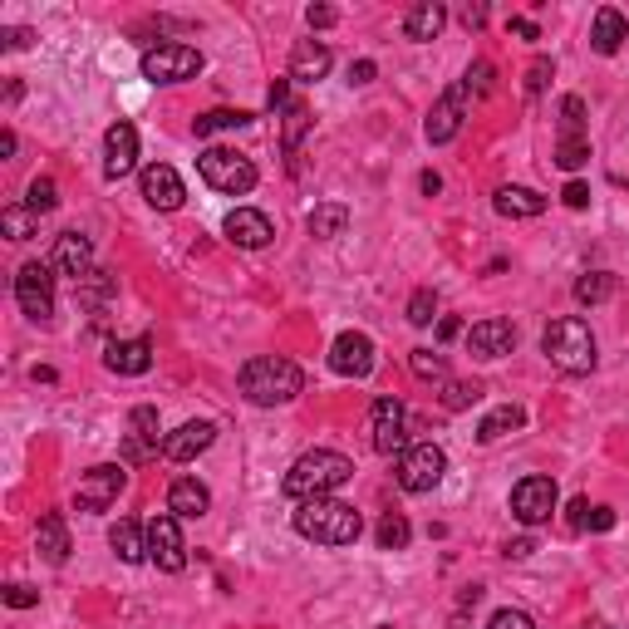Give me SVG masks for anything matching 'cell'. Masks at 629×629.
I'll return each mask as SVG.
<instances>
[{"instance_id":"cell-1","label":"cell","mask_w":629,"mask_h":629,"mask_svg":"<svg viewBox=\"0 0 629 629\" xmlns=\"http://www.w3.org/2000/svg\"><path fill=\"white\" fill-rule=\"evenodd\" d=\"M290 521L315 546H354L364 536V516L354 512L349 502H340V497H310V502L295 507Z\"/></svg>"},{"instance_id":"cell-2","label":"cell","mask_w":629,"mask_h":629,"mask_svg":"<svg viewBox=\"0 0 629 629\" xmlns=\"http://www.w3.org/2000/svg\"><path fill=\"white\" fill-rule=\"evenodd\" d=\"M349 477H354V462L344 458V453H335V448H315V453H300V458L290 462L281 492L295 497V502H310V497L340 492Z\"/></svg>"},{"instance_id":"cell-3","label":"cell","mask_w":629,"mask_h":629,"mask_svg":"<svg viewBox=\"0 0 629 629\" xmlns=\"http://www.w3.org/2000/svg\"><path fill=\"white\" fill-rule=\"evenodd\" d=\"M300 389H305L300 364H290L281 354H261V359H246V364H241V394H246V403H256V408H281V403H290Z\"/></svg>"},{"instance_id":"cell-4","label":"cell","mask_w":629,"mask_h":629,"mask_svg":"<svg viewBox=\"0 0 629 629\" xmlns=\"http://www.w3.org/2000/svg\"><path fill=\"white\" fill-rule=\"evenodd\" d=\"M541 349H546V359L561 369V374H590L595 369V335H590V325L585 320H551L546 325V335H541Z\"/></svg>"},{"instance_id":"cell-5","label":"cell","mask_w":629,"mask_h":629,"mask_svg":"<svg viewBox=\"0 0 629 629\" xmlns=\"http://www.w3.org/2000/svg\"><path fill=\"white\" fill-rule=\"evenodd\" d=\"M197 172H202L207 187H217L227 197H246L256 187V163L246 153H236V148H207L197 158Z\"/></svg>"},{"instance_id":"cell-6","label":"cell","mask_w":629,"mask_h":629,"mask_svg":"<svg viewBox=\"0 0 629 629\" xmlns=\"http://www.w3.org/2000/svg\"><path fill=\"white\" fill-rule=\"evenodd\" d=\"M123 487H128V467H123V462H99V467H89V472L79 477L74 507H79V512H109Z\"/></svg>"},{"instance_id":"cell-7","label":"cell","mask_w":629,"mask_h":629,"mask_svg":"<svg viewBox=\"0 0 629 629\" xmlns=\"http://www.w3.org/2000/svg\"><path fill=\"white\" fill-rule=\"evenodd\" d=\"M448 472V453L438 443H413L399 453V487L403 492H433Z\"/></svg>"},{"instance_id":"cell-8","label":"cell","mask_w":629,"mask_h":629,"mask_svg":"<svg viewBox=\"0 0 629 629\" xmlns=\"http://www.w3.org/2000/svg\"><path fill=\"white\" fill-rule=\"evenodd\" d=\"M202 64L207 59L192 45H153L143 55V79H153V84H182V79H197Z\"/></svg>"},{"instance_id":"cell-9","label":"cell","mask_w":629,"mask_h":629,"mask_svg":"<svg viewBox=\"0 0 629 629\" xmlns=\"http://www.w3.org/2000/svg\"><path fill=\"white\" fill-rule=\"evenodd\" d=\"M15 300H20V310H25L30 320H40V325L55 315V276H50L45 261H25V266L15 271Z\"/></svg>"},{"instance_id":"cell-10","label":"cell","mask_w":629,"mask_h":629,"mask_svg":"<svg viewBox=\"0 0 629 629\" xmlns=\"http://www.w3.org/2000/svg\"><path fill=\"white\" fill-rule=\"evenodd\" d=\"M556 502H561V492H556L551 477H521V482L512 487V516L521 521V526H541V521H551Z\"/></svg>"},{"instance_id":"cell-11","label":"cell","mask_w":629,"mask_h":629,"mask_svg":"<svg viewBox=\"0 0 629 629\" xmlns=\"http://www.w3.org/2000/svg\"><path fill=\"white\" fill-rule=\"evenodd\" d=\"M148 561L158 566V571L177 575L187 566V541H182V526H177V516L163 512L148 521Z\"/></svg>"},{"instance_id":"cell-12","label":"cell","mask_w":629,"mask_h":629,"mask_svg":"<svg viewBox=\"0 0 629 629\" xmlns=\"http://www.w3.org/2000/svg\"><path fill=\"white\" fill-rule=\"evenodd\" d=\"M369 433H374V453L394 458L408 448V413L399 399H374L369 408Z\"/></svg>"},{"instance_id":"cell-13","label":"cell","mask_w":629,"mask_h":629,"mask_svg":"<svg viewBox=\"0 0 629 629\" xmlns=\"http://www.w3.org/2000/svg\"><path fill=\"white\" fill-rule=\"evenodd\" d=\"M330 369L344 379H369L374 374V340L364 330H344L340 340L330 344Z\"/></svg>"},{"instance_id":"cell-14","label":"cell","mask_w":629,"mask_h":629,"mask_svg":"<svg viewBox=\"0 0 629 629\" xmlns=\"http://www.w3.org/2000/svg\"><path fill=\"white\" fill-rule=\"evenodd\" d=\"M467 104H472V94H467L462 84H453V89L433 104L428 123H423L428 143H453V138H458V128H462V118H467Z\"/></svg>"},{"instance_id":"cell-15","label":"cell","mask_w":629,"mask_h":629,"mask_svg":"<svg viewBox=\"0 0 629 629\" xmlns=\"http://www.w3.org/2000/svg\"><path fill=\"white\" fill-rule=\"evenodd\" d=\"M138 187H143V202L158 207V212H177L187 202V187H182V177L168 163H148L143 177H138Z\"/></svg>"},{"instance_id":"cell-16","label":"cell","mask_w":629,"mask_h":629,"mask_svg":"<svg viewBox=\"0 0 629 629\" xmlns=\"http://www.w3.org/2000/svg\"><path fill=\"white\" fill-rule=\"evenodd\" d=\"M222 231H227L231 246H241V251H261V246H271V236H276L271 217L256 212V207H236V212H227Z\"/></svg>"},{"instance_id":"cell-17","label":"cell","mask_w":629,"mask_h":629,"mask_svg":"<svg viewBox=\"0 0 629 629\" xmlns=\"http://www.w3.org/2000/svg\"><path fill=\"white\" fill-rule=\"evenodd\" d=\"M133 168H138V128L133 123H114L104 133V177L123 182Z\"/></svg>"},{"instance_id":"cell-18","label":"cell","mask_w":629,"mask_h":629,"mask_svg":"<svg viewBox=\"0 0 629 629\" xmlns=\"http://www.w3.org/2000/svg\"><path fill=\"white\" fill-rule=\"evenodd\" d=\"M212 443H217V423L197 418V423H182L177 433L163 438V458H168V462H192L197 453H207Z\"/></svg>"},{"instance_id":"cell-19","label":"cell","mask_w":629,"mask_h":629,"mask_svg":"<svg viewBox=\"0 0 629 629\" xmlns=\"http://www.w3.org/2000/svg\"><path fill=\"white\" fill-rule=\"evenodd\" d=\"M467 349L477 354V359H502V354H512L516 349V330L512 320H477L472 330H467Z\"/></svg>"},{"instance_id":"cell-20","label":"cell","mask_w":629,"mask_h":629,"mask_svg":"<svg viewBox=\"0 0 629 629\" xmlns=\"http://www.w3.org/2000/svg\"><path fill=\"white\" fill-rule=\"evenodd\" d=\"M55 271L74 276V281H84V276L94 271V246H89L84 231H64L55 241Z\"/></svg>"},{"instance_id":"cell-21","label":"cell","mask_w":629,"mask_h":629,"mask_svg":"<svg viewBox=\"0 0 629 629\" xmlns=\"http://www.w3.org/2000/svg\"><path fill=\"white\" fill-rule=\"evenodd\" d=\"M207 507H212V492L197 477H177L168 487V512L177 521H197V516H207Z\"/></svg>"},{"instance_id":"cell-22","label":"cell","mask_w":629,"mask_h":629,"mask_svg":"<svg viewBox=\"0 0 629 629\" xmlns=\"http://www.w3.org/2000/svg\"><path fill=\"white\" fill-rule=\"evenodd\" d=\"M158 408H148V403H138L133 413H128V458H148V453H158Z\"/></svg>"},{"instance_id":"cell-23","label":"cell","mask_w":629,"mask_h":629,"mask_svg":"<svg viewBox=\"0 0 629 629\" xmlns=\"http://www.w3.org/2000/svg\"><path fill=\"white\" fill-rule=\"evenodd\" d=\"M325 74H330V50L320 40H295V50H290V79L295 84H315Z\"/></svg>"},{"instance_id":"cell-24","label":"cell","mask_w":629,"mask_h":629,"mask_svg":"<svg viewBox=\"0 0 629 629\" xmlns=\"http://www.w3.org/2000/svg\"><path fill=\"white\" fill-rule=\"evenodd\" d=\"M104 364H109L114 374L138 379V374H148V369H153V344H148V340H114V344H109V354H104Z\"/></svg>"},{"instance_id":"cell-25","label":"cell","mask_w":629,"mask_h":629,"mask_svg":"<svg viewBox=\"0 0 629 629\" xmlns=\"http://www.w3.org/2000/svg\"><path fill=\"white\" fill-rule=\"evenodd\" d=\"M443 25H448V10H443L438 0H418V5L403 15V35H408V40H418V45L438 40V35H443Z\"/></svg>"},{"instance_id":"cell-26","label":"cell","mask_w":629,"mask_h":629,"mask_svg":"<svg viewBox=\"0 0 629 629\" xmlns=\"http://www.w3.org/2000/svg\"><path fill=\"white\" fill-rule=\"evenodd\" d=\"M625 40H629V20L615 10V5H600V10H595V30H590L595 55H615Z\"/></svg>"},{"instance_id":"cell-27","label":"cell","mask_w":629,"mask_h":629,"mask_svg":"<svg viewBox=\"0 0 629 629\" xmlns=\"http://www.w3.org/2000/svg\"><path fill=\"white\" fill-rule=\"evenodd\" d=\"M40 556L50 561V566H64L69 561V526H64V516L59 512H45L40 516Z\"/></svg>"},{"instance_id":"cell-28","label":"cell","mask_w":629,"mask_h":629,"mask_svg":"<svg viewBox=\"0 0 629 629\" xmlns=\"http://www.w3.org/2000/svg\"><path fill=\"white\" fill-rule=\"evenodd\" d=\"M109 546L118 551V561H128V566H138V561H148V531L138 526V521H118L114 531H109Z\"/></svg>"},{"instance_id":"cell-29","label":"cell","mask_w":629,"mask_h":629,"mask_svg":"<svg viewBox=\"0 0 629 629\" xmlns=\"http://www.w3.org/2000/svg\"><path fill=\"white\" fill-rule=\"evenodd\" d=\"M497 212L512 217V222H521V217H541V212H546V197L531 192V187H502V192H497Z\"/></svg>"},{"instance_id":"cell-30","label":"cell","mask_w":629,"mask_h":629,"mask_svg":"<svg viewBox=\"0 0 629 629\" xmlns=\"http://www.w3.org/2000/svg\"><path fill=\"white\" fill-rule=\"evenodd\" d=\"M305 227H310L315 241H335V236H344V227H349V207H344V202H320Z\"/></svg>"},{"instance_id":"cell-31","label":"cell","mask_w":629,"mask_h":629,"mask_svg":"<svg viewBox=\"0 0 629 629\" xmlns=\"http://www.w3.org/2000/svg\"><path fill=\"white\" fill-rule=\"evenodd\" d=\"M74 295H79L84 310H104V305L118 295V281L109 276V271H89L84 281H74Z\"/></svg>"},{"instance_id":"cell-32","label":"cell","mask_w":629,"mask_h":629,"mask_svg":"<svg viewBox=\"0 0 629 629\" xmlns=\"http://www.w3.org/2000/svg\"><path fill=\"white\" fill-rule=\"evenodd\" d=\"M521 423H526V413H521L516 403H502V408H492V413H487V418L477 423V438H482V443H497V438L516 433Z\"/></svg>"},{"instance_id":"cell-33","label":"cell","mask_w":629,"mask_h":629,"mask_svg":"<svg viewBox=\"0 0 629 629\" xmlns=\"http://www.w3.org/2000/svg\"><path fill=\"white\" fill-rule=\"evenodd\" d=\"M615 286H620V281H615L610 271H585V276L575 281V300H580V305H605V300L615 295Z\"/></svg>"},{"instance_id":"cell-34","label":"cell","mask_w":629,"mask_h":629,"mask_svg":"<svg viewBox=\"0 0 629 629\" xmlns=\"http://www.w3.org/2000/svg\"><path fill=\"white\" fill-rule=\"evenodd\" d=\"M408 536H413V526H408V516H403V512H384V521L374 526L379 551H403V546H408Z\"/></svg>"},{"instance_id":"cell-35","label":"cell","mask_w":629,"mask_h":629,"mask_svg":"<svg viewBox=\"0 0 629 629\" xmlns=\"http://www.w3.org/2000/svg\"><path fill=\"white\" fill-rule=\"evenodd\" d=\"M246 123H251V114H241V109H212L192 128H197V138H212V133H231V128H246Z\"/></svg>"},{"instance_id":"cell-36","label":"cell","mask_w":629,"mask_h":629,"mask_svg":"<svg viewBox=\"0 0 629 629\" xmlns=\"http://www.w3.org/2000/svg\"><path fill=\"white\" fill-rule=\"evenodd\" d=\"M35 222H40V217H35L25 202H10V207L0 212V227H5L10 241H30V236H35Z\"/></svg>"},{"instance_id":"cell-37","label":"cell","mask_w":629,"mask_h":629,"mask_svg":"<svg viewBox=\"0 0 629 629\" xmlns=\"http://www.w3.org/2000/svg\"><path fill=\"white\" fill-rule=\"evenodd\" d=\"M25 207L35 212V217H50L59 207V187H55V177H35L30 182V192H25Z\"/></svg>"},{"instance_id":"cell-38","label":"cell","mask_w":629,"mask_h":629,"mask_svg":"<svg viewBox=\"0 0 629 629\" xmlns=\"http://www.w3.org/2000/svg\"><path fill=\"white\" fill-rule=\"evenodd\" d=\"M561 138H585V99L580 94L561 99Z\"/></svg>"},{"instance_id":"cell-39","label":"cell","mask_w":629,"mask_h":629,"mask_svg":"<svg viewBox=\"0 0 629 629\" xmlns=\"http://www.w3.org/2000/svg\"><path fill=\"white\" fill-rule=\"evenodd\" d=\"M556 163L566 172H580L590 163V138H561V143H556Z\"/></svg>"},{"instance_id":"cell-40","label":"cell","mask_w":629,"mask_h":629,"mask_svg":"<svg viewBox=\"0 0 629 629\" xmlns=\"http://www.w3.org/2000/svg\"><path fill=\"white\" fill-rule=\"evenodd\" d=\"M305 128H310V109H305V104H290V109H286V153H290V158L300 153Z\"/></svg>"},{"instance_id":"cell-41","label":"cell","mask_w":629,"mask_h":629,"mask_svg":"<svg viewBox=\"0 0 629 629\" xmlns=\"http://www.w3.org/2000/svg\"><path fill=\"white\" fill-rule=\"evenodd\" d=\"M492 74H497V69H492L487 59H477V64L462 74V89H467L472 99H487V94H492Z\"/></svg>"},{"instance_id":"cell-42","label":"cell","mask_w":629,"mask_h":629,"mask_svg":"<svg viewBox=\"0 0 629 629\" xmlns=\"http://www.w3.org/2000/svg\"><path fill=\"white\" fill-rule=\"evenodd\" d=\"M408 364H413V374H418V379H448V359H443V354H433V349H413V359H408Z\"/></svg>"},{"instance_id":"cell-43","label":"cell","mask_w":629,"mask_h":629,"mask_svg":"<svg viewBox=\"0 0 629 629\" xmlns=\"http://www.w3.org/2000/svg\"><path fill=\"white\" fill-rule=\"evenodd\" d=\"M477 399H482V384H467V379H453V384L443 389V403H448L453 413H462V408H472Z\"/></svg>"},{"instance_id":"cell-44","label":"cell","mask_w":629,"mask_h":629,"mask_svg":"<svg viewBox=\"0 0 629 629\" xmlns=\"http://www.w3.org/2000/svg\"><path fill=\"white\" fill-rule=\"evenodd\" d=\"M433 315H438V295H433V290H413L408 320H413V325H433Z\"/></svg>"},{"instance_id":"cell-45","label":"cell","mask_w":629,"mask_h":629,"mask_svg":"<svg viewBox=\"0 0 629 629\" xmlns=\"http://www.w3.org/2000/svg\"><path fill=\"white\" fill-rule=\"evenodd\" d=\"M551 69H556L551 59H531V69H526V94H531V99H536V94L546 89V79H551Z\"/></svg>"},{"instance_id":"cell-46","label":"cell","mask_w":629,"mask_h":629,"mask_svg":"<svg viewBox=\"0 0 629 629\" xmlns=\"http://www.w3.org/2000/svg\"><path fill=\"white\" fill-rule=\"evenodd\" d=\"M487 629H536V620H531L526 610H497Z\"/></svg>"},{"instance_id":"cell-47","label":"cell","mask_w":629,"mask_h":629,"mask_svg":"<svg viewBox=\"0 0 629 629\" xmlns=\"http://www.w3.org/2000/svg\"><path fill=\"white\" fill-rule=\"evenodd\" d=\"M5 605H10V610H30V605H40V590H30V585H5Z\"/></svg>"},{"instance_id":"cell-48","label":"cell","mask_w":629,"mask_h":629,"mask_svg":"<svg viewBox=\"0 0 629 629\" xmlns=\"http://www.w3.org/2000/svg\"><path fill=\"white\" fill-rule=\"evenodd\" d=\"M305 20H310V30H330V25L340 20V10H335V5H310Z\"/></svg>"},{"instance_id":"cell-49","label":"cell","mask_w":629,"mask_h":629,"mask_svg":"<svg viewBox=\"0 0 629 629\" xmlns=\"http://www.w3.org/2000/svg\"><path fill=\"white\" fill-rule=\"evenodd\" d=\"M561 202H566L571 212H585V207H590V187H585V182H566V192H561Z\"/></svg>"},{"instance_id":"cell-50","label":"cell","mask_w":629,"mask_h":629,"mask_svg":"<svg viewBox=\"0 0 629 629\" xmlns=\"http://www.w3.org/2000/svg\"><path fill=\"white\" fill-rule=\"evenodd\" d=\"M379 74V64L374 59H359V64H349V84H369Z\"/></svg>"},{"instance_id":"cell-51","label":"cell","mask_w":629,"mask_h":629,"mask_svg":"<svg viewBox=\"0 0 629 629\" xmlns=\"http://www.w3.org/2000/svg\"><path fill=\"white\" fill-rule=\"evenodd\" d=\"M615 526V512L610 507H590V521H585V531H610Z\"/></svg>"},{"instance_id":"cell-52","label":"cell","mask_w":629,"mask_h":629,"mask_svg":"<svg viewBox=\"0 0 629 629\" xmlns=\"http://www.w3.org/2000/svg\"><path fill=\"white\" fill-rule=\"evenodd\" d=\"M566 521H571V531H585V521H590V502H585V497H575Z\"/></svg>"},{"instance_id":"cell-53","label":"cell","mask_w":629,"mask_h":629,"mask_svg":"<svg viewBox=\"0 0 629 629\" xmlns=\"http://www.w3.org/2000/svg\"><path fill=\"white\" fill-rule=\"evenodd\" d=\"M271 109H290V79H276V84H271Z\"/></svg>"},{"instance_id":"cell-54","label":"cell","mask_w":629,"mask_h":629,"mask_svg":"<svg viewBox=\"0 0 629 629\" xmlns=\"http://www.w3.org/2000/svg\"><path fill=\"white\" fill-rule=\"evenodd\" d=\"M512 35H521V40H541L536 20H526V15H516V20H512Z\"/></svg>"},{"instance_id":"cell-55","label":"cell","mask_w":629,"mask_h":629,"mask_svg":"<svg viewBox=\"0 0 629 629\" xmlns=\"http://www.w3.org/2000/svg\"><path fill=\"white\" fill-rule=\"evenodd\" d=\"M462 335V320L458 315H443V320H438V340H458Z\"/></svg>"},{"instance_id":"cell-56","label":"cell","mask_w":629,"mask_h":629,"mask_svg":"<svg viewBox=\"0 0 629 629\" xmlns=\"http://www.w3.org/2000/svg\"><path fill=\"white\" fill-rule=\"evenodd\" d=\"M462 25H467V30L487 25V5H467V10H462Z\"/></svg>"},{"instance_id":"cell-57","label":"cell","mask_w":629,"mask_h":629,"mask_svg":"<svg viewBox=\"0 0 629 629\" xmlns=\"http://www.w3.org/2000/svg\"><path fill=\"white\" fill-rule=\"evenodd\" d=\"M30 45V30H5V50H25Z\"/></svg>"},{"instance_id":"cell-58","label":"cell","mask_w":629,"mask_h":629,"mask_svg":"<svg viewBox=\"0 0 629 629\" xmlns=\"http://www.w3.org/2000/svg\"><path fill=\"white\" fill-rule=\"evenodd\" d=\"M531 551H536V541H531V536H521V541L507 546V556H516V561H521V556H531Z\"/></svg>"},{"instance_id":"cell-59","label":"cell","mask_w":629,"mask_h":629,"mask_svg":"<svg viewBox=\"0 0 629 629\" xmlns=\"http://www.w3.org/2000/svg\"><path fill=\"white\" fill-rule=\"evenodd\" d=\"M418 187H423V192H428V197H433V192H438V187H443V177H438V172H423V177H418Z\"/></svg>"},{"instance_id":"cell-60","label":"cell","mask_w":629,"mask_h":629,"mask_svg":"<svg viewBox=\"0 0 629 629\" xmlns=\"http://www.w3.org/2000/svg\"><path fill=\"white\" fill-rule=\"evenodd\" d=\"M0 158H15V133H10V128L0 133Z\"/></svg>"},{"instance_id":"cell-61","label":"cell","mask_w":629,"mask_h":629,"mask_svg":"<svg viewBox=\"0 0 629 629\" xmlns=\"http://www.w3.org/2000/svg\"><path fill=\"white\" fill-rule=\"evenodd\" d=\"M30 379H35V384H55V369H45V364H35V369H30Z\"/></svg>"}]
</instances>
